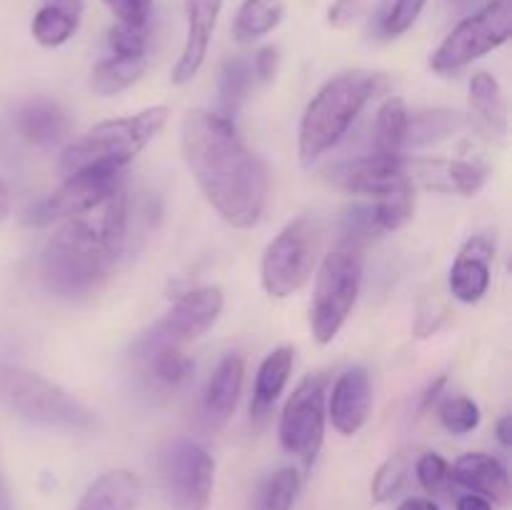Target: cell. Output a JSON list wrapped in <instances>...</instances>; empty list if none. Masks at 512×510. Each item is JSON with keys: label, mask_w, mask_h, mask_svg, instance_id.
I'll return each instance as SVG.
<instances>
[{"label": "cell", "mask_w": 512, "mask_h": 510, "mask_svg": "<svg viewBox=\"0 0 512 510\" xmlns=\"http://www.w3.org/2000/svg\"><path fill=\"white\" fill-rule=\"evenodd\" d=\"M180 145L190 175L205 200L233 228H253L263 215L270 175L235 130L233 120L210 110H190L180 128Z\"/></svg>", "instance_id": "6da1fadb"}, {"label": "cell", "mask_w": 512, "mask_h": 510, "mask_svg": "<svg viewBox=\"0 0 512 510\" xmlns=\"http://www.w3.org/2000/svg\"><path fill=\"white\" fill-rule=\"evenodd\" d=\"M385 88V78L368 70L335 75L305 108L298 130V153L303 165H313L320 155L343 140L365 105Z\"/></svg>", "instance_id": "7a4b0ae2"}, {"label": "cell", "mask_w": 512, "mask_h": 510, "mask_svg": "<svg viewBox=\"0 0 512 510\" xmlns=\"http://www.w3.org/2000/svg\"><path fill=\"white\" fill-rule=\"evenodd\" d=\"M115 260L100 220L70 218L45 243L38 270L45 288L53 293L83 295L103 283Z\"/></svg>", "instance_id": "3957f363"}, {"label": "cell", "mask_w": 512, "mask_h": 510, "mask_svg": "<svg viewBox=\"0 0 512 510\" xmlns=\"http://www.w3.org/2000/svg\"><path fill=\"white\" fill-rule=\"evenodd\" d=\"M170 110L153 105L135 115L98 123L88 133L68 145L60 155V173L73 175L80 170H123L140 150L158 138L168 123Z\"/></svg>", "instance_id": "277c9868"}, {"label": "cell", "mask_w": 512, "mask_h": 510, "mask_svg": "<svg viewBox=\"0 0 512 510\" xmlns=\"http://www.w3.org/2000/svg\"><path fill=\"white\" fill-rule=\"evenodd\" d=\"M0 403L20 418L48 428L90 430L95 425L93 413L68 390L18 365H0Z\"/></svg>", "instance_id": "5b68a950"}, {"label": "cell", "mask_w": 512, "mask_h": 510, "mask_svg": "<svg viewBox=\"0 0 512 510\" xmlns=\"http://www.w3.org/2000/svg\"><path fill=\"white\" fill-rule=\"evenodd\" d=\"M363 283V258L355 248L333 250L325 255L315 278L313 305H310V330L320 345L333 343L343 330Z\"/></svg>", "instance_id": "8992f818"}, {"label": "cell", "mask_w": 512, "mask_h": 510, "mask_svg": "<svg viewBox=\"0 0 512 510\" xmlns=\"http://www.w3.org/2000/svg\"><path fill=\"white\" fill-rule=\"evenodd\" d=\"M320 245V223L310 215L290 220L265 248L260 263V280L265 293L288 298L310 280Z\"/></svg>", "instance_id": "52a82bcc"}, {"label": "cell", "mask_w": 512, "mask_h": 510, "mask_svg": "<svg viewBox=\"0 0 512 510\" xmlns=\"http://www.w3.org/2000/svg\"><path fill=\"white\" fill-rule=\"evenodd\" d=\"M512 35V3L510 0H493L483 5L478 13L468 15L463 23L453 28V33L440 43L430 65L435 73H455L473 60L483 58L490 50L508 43Z\"/></svg>", "instance_id": "ba28073f"}, {"label": "cell", "mask_w": 512, "mask_h": 510, "mask_svg": "<svg viewBox=\"0 0 512 510\" xmlns=\"http://www.w3.org/2000/svg\"><path fill=\"white\" fill-rule=\"evenodd\" d=\"M325 390H328V375H308L300 380L298 388L285 403L280 415L278 438L288 455L310 465L320 453L325 438Z\"/></svg>", "instance_id": "9c48e42d"}, {"label": "cell", "mask_w": 512, "mask_h": 510, "mask_svg": "<svg viewBox=\"0 0 512 510\" xmlns=\"http://www.w3.org/2000/svg\"><path fill=\"white\" fill-rule=\"evenodd\" d=\"M123 185V170H80L65 175L63 185L30 205L23 223L30 228H45L55 220L83 218L88 210L103 205Z\"/></svg>", "instance_id": "30bf717a"}, {"label": "cell", "mask_w": 512, "mask_h": 510, "mask_svg": "<svg viewBox=\"0 0 512 510\" xmlns=\"http://www.w3.org/2000/svg\"><path fill=\"white\" fill-rule=\"evenodd\" d=\"M160 468L178 510H208L215 483V460L203 445L178 440L163 453Z\"/></svg>", "instance_id": "8fae6325"}, {"label": "cell", "mask_w": 512, "mask_h": 510, "mask_svg": "<svg viewBox=\"0 0 512 510\" xmlns=\"http://www.w3.org/2000/svg\"><path fill=\"white\" fill-rule=\"evenodd\" d=\"M223 290L218 285H203L190 293L180 295L173 308L158 320V325L150 333V345L158 343H185L208 333L215 320L223 313Z\"/></svg>", "instance_id": "7c38bea8"}, {"label": "cell", "mask_w": 512, "mask_h": 510, "mask_svg": "<svg viewBox=\"0 0 512 510\" xmlns=\"http://www.w3.org/2000/svg\"><path fill=\"white\" fill-rule=\"evenodd\" d=\"M328 180L345 193L373 195V198H383L400 188H413L408 175V158L383 153L345 160L328 170Z\"/></svg>", "instance_id": "4fadbf2b"}, {"label": "cell", "mask_w": 512, "mask_h": 510, "mask_svg": "<svg viewBox=\"0 0 512 510\" xmlns=\"http://www.w3.org/2000/svg\"><path fill=\"white\" fill-rule=\"evenodd\" d=\"M220 10H223V0H185L188 33H185L183 53H180L178 63L173 68L175 85L190 83L198 75V70L203 68Z\"/></svg>", "instance_id": "5bb4252c"}, {"label": "cell", "mask_w": 512, "mask_h": 510, "mask_svg": "<svg viewBox=\"0 0 512 510\" xmlns=\"http://www.w3.org/2000/svg\"><path fill=\"white\" fill-rule=\"evenodd\" d=\"M373 408V385L368 370L355 365L348 368L333 385L328 403V418L343 435H355L368 420Z\"/></svg>", "instance_id": "9a60e30c"}, {"label": "cell", "mask_w": 512, "mask_h": 510, "mask_svg": "<svg viewBox=\"0 0 512 510\" xmlns=\"http://www.w3.org/2000/svg\"><path fill=\"white\" fill-rule=\"evenodd\" d=\"M495 258V240L488 235H475L455 258L450 268V293L460 303H478L490 288V263Z\"/></svg>", "instance_id": "2e32d148"}, {"label": "cell", "mask_w": 512, "mask_h": 510, "mask_svg": "<svg viewBox=\"0 0 512 510\" xmlns=\"http://www.w3.org/2000/svg\"><path fill=\"white\" fill-rule=\"evenodd\" d=\"M413 188L440 190V193L475 195L483 188L488 170L470 160H408Z\"/></svg>", "instance_id": "e0dca14e"}, {"label": "cell", "mask_w": 512, "mask_h": 510, "mask_svg": "<svg viewBox=\"0 0 512 510\" xmlns=\"http://www.w3.org/2000/svg\"><path fill=\"white\" fill-rule=\"evenodd\" d=\"M450 480L470 493L483 495L485 500L498 505H508L510 500V478L498 458L488 453H465L450 468Z\"/></svg>", "instance_id": "ac0fdd59"}, {"label": "cell", "mask_w": 512, "mask_h": 510, "mask_svg": "<svg viewBox=\"0 0 512 510\" xmlns=\"http://www.w3.org/2000/svg\"><path fill=\"white\" fill-rule=\"evenodd\" d=\"M15 130L20 138L38 148H50L68 135L70 120L58 103L48 98H33L15 113Z\"/></svg>", "instance_id": "d6986e66"}, {"label": "cell", "mask_w": 512, "mask_h": 510, "mask_svg": "<svg viewBox=\"0 0 512 510\" xmlns=\"http://www.w3.org/2000/svg\"><path fill=\"white\" fill-rule=\"evenodd\" d=\"M245 378V363L240 355L228 353L218 363V368L210 375L208 385H205L203 408L205 415L213 425H223L230 415L235 413V405L240 400V390H243Z\"/></svg>", "instance_id": "ffe728a7"}, {"label": "cell", "mask_w": 512, "mask_h": 510, "mask_svg": "<svg viewBox=\"0 0 512 510\" xmlns=\"http://www.w3.org/2000/svg\"><path fill=\"white\" fill-rule=\"evenodd\" d=\"M143 495V483L133 470H108L93 480L75 510H135Z\"/></svg>", "instance_id": "44dd1931"}, {"label": "cell", "mask_w": 512, "mask_h": 510, "mask_svg": "<svg viewBox=\"0 0 512 510\" xmlns=\"http://www.w3.org/2000/svg\"><path fill=\"white\" fill-rule=\"evenodd\" d=\"M295 350L290 345H280L275 348L268 358L260 363L258 375H255L253 385V403H250V415L253 420H265L283 395L285 385H288L290 373H293Z\"/></svg>", "instance_id": "7402d4cb"}, {"label": "cell", "mask_w": 512, "mask_h": 510, "mask_svg": "<svg viewBox=\"0 0 512 510\" xmlns=\"http://www.w3.org/2000/svg\"><path fill=\"white\" fill-rule=\"evenodd\" d=\"M145 65H148V55H110L93 68L90 88L100 98H113L138 83L140 75L145 73Z\"/></svg>", "instance_id": "603a6c76"}, {"label": "cell", "mask_w": 512, "mask_h": 510, "mask_svg": "<svg viewBox=\"0 0 512 510\" xmlns=\"http://www.w3.org/2000/svg\"><path fill=\"white\" fill-rule=\"evenodd\" d=\"M470 110L493 133H508V108H505L500 83L490 73H475L470 80Z\"/></svg>", "instance_id": "cb8c5ba5"}, {"label": "cell", "mask_w": 512, "mask_h": 510, "mask_svg": "<svg viewBox=\"0 0 512 510\" xmlns=\"http://www.w3.org/2000/svg\"><path fill=\"white\" fill-rule=\"evenodd\" d=\"M283 0H245L233 23V35L238 43H253L275 30L283 20Z\"/></svg>", "instance_id": "d4e9b609"}, {"label": "cell", "mask_w": 512, "mask_h": 510, "mask_svg": "<svg viewBox=\"0 0 512 510\" xmlns=\"http://www.w3.org/2000/svg\"><path fill=\"white\" fill-rule=\"evenodd\" d=\"M408 120L410 113L400 98H388L375 113L373 128V153L400 155L408 138Z\"/></svg>", "instance_id": "484cf974"}, {"label": "cell", "mask_w": 512, "mask_h": 510, "mask_svg": "<svg viewBox=\"0 0 512 510\" xmlns=\"http://www.w3.org/2000/svg\"><path fill=\"white\" fill-rule=\"evenodd\" d=\"M255 83L253 63L243 55L225 60L223 70H220V83H218V100H220V115L228 120L235 118L240 105L248 98L250 88Z\"/></svg>", "instance_id": "4316f807"}, {"label": "cell", "mask_w": 512, "mask_h": 510, "mask_svg": "<svg viewBox=\"0 0 512 510\" xmlns=\"http://www.w3.org/2000/svg\"><path fill=\"white\" fill-rule=\"evenodd\" d=\"M465 128V115L455 113V110H425V113L410 115L408 120V138L405 145H423L440 143L448 140L450 135L460 133Z\"/></svg>", "instance_id": "83f0119b"}, {"label": "cell", "mask_w": 512, "mask_h": 510, "mask_svg": "<svg viewBox=\"0 0 512 510\" xmlns=\"http://www.w3.org/2000/svg\"><path fill=\"white\" fill-rule=\"evenodd\" d=\"M78 20L80 18L55 8V5L43 3L38 13L33 15V38L45 48H58L73 38L75 30H78Z\"/></svg>", "instance_id": "f1b7e54d"}, {"label": "cell", "mask_w": 512, "mask_h": 510, "mask_svg": "<svg viewBox=\"0 0 512 510\" xmlns=\"http://www.w3.org/2000/svg\"><path fill=\"white\" fill-rule=\"evenodd\" d=\"M150 368H153V375L160 383L178 388V385L188 383L195 370V363L178 345L158 343L153 345V353H150Z\"/></svg>", "instance_id": "f546056e"}, {"label": "cell", "mask_w": 512, "mask_h": 510, "mask_svg": "<svg viewBox=\"0 0 512 510\" xmlns=\"http://www.w3.org/2000/svg\"><path fill=\"white\" fill-rule=\"evenodd\" d=\"M428 0H383L375 13V30L383 38H398L413 28Z\"/></svg>", "instance_id": "4dcf8cb0"}, {"label": "cell", "mask_w": 512, "mask_h": 510, "mask_svg": "<svg viewBox=\"0 0 512 510\" xmlns=\"http://www.w3.org/2000/svg\"><path fill=\"white\" fill-rule=\"evenodd\" d=\"M300 493V475L295 468H283L270 475L258 493L255 510H293Z\"/></svg>", "instance_id": "1f68e13d"}, {"label": "cell", "mask_w": 512, "mask_h": 510, "mask_svg": "<svg viewBox=\"0 0 512 510\" xmlns=\"http://www.w3.org/2000/svg\"><path fill=\"white\" fill-rule=\"evenodd\" d=\"M373 213L380 233L400 230L415 213V188H400L383 198H375Z\"/></svg>", "instance_id": "d6a6232c"}, {"label": "cell", "mask_w": 512, "mask_h": 510, "mask_svg": "<svg viewBox=\"0 0 512 510\" xmlns=\"http://www.w3.org/2000/svg\"><path fill=\"white\" fill-rule=\"evenodd\" d=\"M438 418L445 430H450L453 435H465L473 433L480 425V408L475 400L465 398V395H453L440 403Z\"/></svg>", "instance_id": "836d02e7"}, {"label": "cell", "mask_w": 512, "mask_h": 510, "mask_svg": "<svg viewBox=\"0 0 512 510\" xmlns=\"http://www.w3.org/2000/svg\"><path fill=\"white\" fill-rule=\"evenodd\" d=\"M340 235H343V248H355V250H358L365 240L380 235L378 223H375L373 205H365V203L350 205L343 215Z\"/></svg>", "instance_id": "e575fe53"}, {"label": "cell", "mask_w": 512, "mask_h": 510, "mask_svg": "<svg viewBox=\"0 0 512 510\" xmlns=\"http://www.w3.org/2000/svg\"><path fill=\"white\" fill-rule=\"evenodd\" d=\"M405 478H408V458L405 455H390L383 465L375 473L373 485H370V493H373L375 503H385V500H393L395 495L403 488Z\"/></svg>", "instance_id": "d590c367"}, {"label": "cell", "mask_w": 512, "mask_h": 510, "mask_svg": "<svg viewBox=\"0 0 512 510\" xmlns=\"http://www.w3.org/2000/svg\"><path fill=\"white\" fill-rule=\"evenodd\" d=\"M415 473H418L420 485L425 488V493L438 495L445 488V483L450 480V463L438 453H425L420 455L418 465H415Z\"/></svg>", "instance_id": "8d00e7d4"}, {"label": "cell", "mask_w": 512, "mask_h": 510, "mask_svg": "<svg viewBox=\"0 0 512 510\" xmlns=\"http://www.w3.org/2000/svg\"><path fill=\"white\" fill-rule=\"evenodd\" d=\"M148 33V25L135 28V25L118 23L108 35L113 55H145L148 53Z\"/></svg>", "instance_id": "74e56055"}, {"label": "cell", "mask_w": 512, "mask_h": 510, "mask_svg": "<svg viewBox=\"0 0 512 510\" xmlns=\"http://www.w3.org/2000/svg\"><path fill=\"white\" fill-rule=\"evenodd\" d=\"M103 3L113 10L118 23L135 25V28L148 25L150 13H153V0H103Z\"/></svg>", "instance_id": "f35d334b"}, {"label": "cell", "mask_w": 512, "mask_h": 510, "mask_svg": "<svg viewBox=\"0 0 512 510\" xmlns=\"http://www.w3.org/2000/svg\"><path fill=\"white\" fill-rule=\"evenodd\" d=\"M365 8V0H335L333 8H330L328 20L335 28H345L348 23H353L360 15V10Z\"/></svg>", "instance_id": "ab89813d"}, {"label": "cell", "mask_w": 512, "mask_h": 510, "mask_svg": "<svg viewBox=\"0 0 512 510\" xmlns=\"http://www.w3.org/2000/svg\"><path fill=\"white\" fill-rule=\"evenodd\" d=\"M250 63H253L255 80H260V83H268V80L275 78V70H278V50L260 48Z\"/></svg>", "instance_id": "60d3db41"}, {"label": "cell", "mask_w": 512, "mask_h": 510, "mask_svg": "<svg viewBox=\"0 0 512 510\" xmlns=\"http://www.w3.org/2000/svg\"><path fill=\"white\" fill-rule=\"evenodd\" d=\"M458 510H493V503L485 500L483 495L468 493L463 498H458Z\"/></svg>", "instance_id": "b9f144b4"}, {"label": "cell", "mask_w": 512, "mask_h": 510, "mask_svg": "<svg viewBox=\"0 0 512 510\" xmlns=\"http://www.w3.org/2000/svg\"><path fill=\"white\" fill-rule=\"evenodd\" d=\"M45 5H55V8L65 10V13L75 15V18H80V13H83V0H43Z\"/></svg>", "instance_id": "7bdbcfd3"}, {"label": "cell", "mask_w": 512, "mask_h": 510, "mask_svg": "<svg viewBox=\"0 0 512 510\" xmlns=\"http://www.w3.org/2000/svg\"><path fill=\"white\" fill-rule=\"evenodd\" d=\"M498 440L503 448H510L512 445V418L510 415H503V418L498 420Z\"/></svg>", "instance_id": "ee69618b"}, {"label": "cell", "mask_w": 512, "mask_h": 510, "mask_svg": "<svg viewBox=\"0 0 512 510\" xmlns=\"http://www.w3.org/2000/svg\"><path fill=\"white\" fill-rule=\"evenodd\" d=\"M398 510H440V508L428 498H408Z\"/></svg>", "instance_id": "f6af8a7d"}, {"label": "cell", "mask_w": 512, "mask_h": 510, "mask_svg": "<svg viewBox=\"0 0 512 510\" xmlns=\"http://www.w3.org/2000/svg\"><path fill=\"white\" fill-rule=\"evenodd\" d=\"M10 215V190L8 185L0 180V220H5Z\"/></svg>", "instance_id": "bcb514c9"}, {"label": "cell", "mask_w": 512, "mask_h": 510, "mask_svg": "<svg viewBox=\"0 0 512 510\" xmlns=\"http://www.w3.org/2000/svg\"><path fill=\"white\" fill-rule=\"evenodd\" d=\"M450 5H455V8H468V5L478 3V0H448Z\"/></svg>", "instance_id": "7dc6e473"}]
</instances>
